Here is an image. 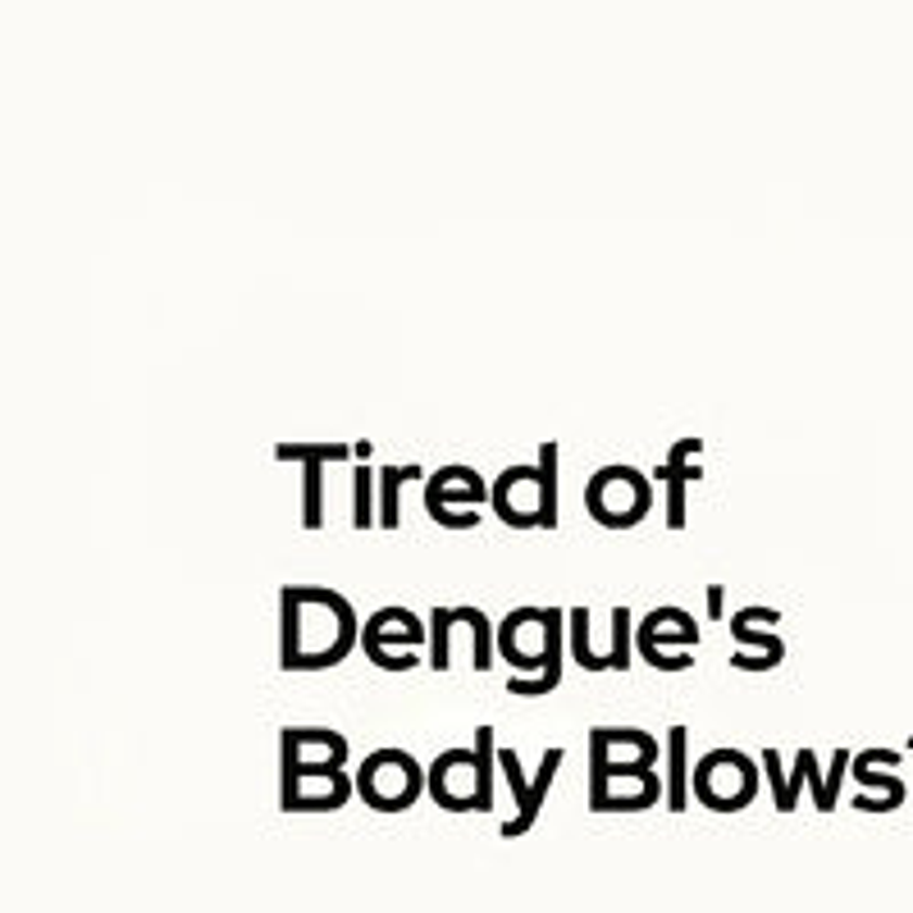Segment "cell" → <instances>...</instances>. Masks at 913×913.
I'll return each mask as SVG.
<instances>
[{
    "mask_svg": "<svg viewBox=\"0 0 913 913\" xmlns=\"http://www.w3.org/2000/svg\"><path fill=\"white\" fill-rule=\"evenodd\" d=\"M612 639H608V649L598 654L594 649V612L585 604H575L567 612V631H571V658L581 672H631V662H635V612L626 604H617L612 612Z\"/></svg>",
    "mask_w": 913,
    "mask_h": 913,
    "instance_id": "cell-8",
    "label": "cell"
},
{
    "mask_svg": "<svg viewBox=\"0 0 913 913\" xmlns=\"http://www.w3.org/2000/svg\"><path fill=\"white\" fill-rule=\"evenodd\" d=\"M352 453H356V461L366 466V457H375V443H370V439H356V443H352Z\"/></svg>",
    "mask_w": 913,
    "mask_h": 913,
    "instance_id": "cell-31",
    "label": "cell"
},
{
    "mask_svg": "<svg viewBox=\"0 0 913 913\" xmlns=\"http://www.w3.org/2000/svg\"><path fill=\"white\" fill-rule=\"evenodd\" d=\"M731 667H736V672H753V676H759V672H776L772 658H753V654H745V649L731 654Z\"/></svg>",
    "mask_w": 913,
    "mask_h": 913,
    "instance_id": "cell-29",
    "label": "cell"
},
{
    "mask_svg": "<svg viewBox=\"0 0 913 913\" xmlns=\"http://www.w3.org/2000/svg\"><path fill=\"white\" fill-rule=\"evenodd\" d=\"M731 639H740V649L753 654V658H772L776 667L786 662V639L772 626H745V621L731 617Z\"/></svg>",
    "mask_w": 913,
    "mask_h": 913,
    "instance_id": "cell-21",
    "label": "cell"
},
{
    "mask_svg": "<svg viewBox=\"0 0 913 913\" xmlns=\"http://www.w3.org/2000/svg\"><path fill=\"white\" fill-rule=\"evenodd\" d=\"M380 525V489H375V466L352 471V530Z\"/></svg>",
    "mask_w": 913,
    "mask_h": 913,
    "instance_id": "cell-20",
    "label": "cell"
},
{
    "mask_svg": "<svg viewBox=\"0 0 913 913\" xmlns=\"http://www.w3.org/2000/svg\"><path fill=\"white\" fill-rule=\"evenodd\" d=\"M699 644V621L689 617L681 604H658L639 617L635 626V649L644 654H695Z\"/></svg>",
    "mask_w": 913,
    "mask_h": 913,
    "instance_id": "cell-12",
    "label": "cell"
},
{
    "mask_svg": "<svg viewBox=\"0 0 913 913\" xmlns=\"http://www.w3.org/2000/svg\"><path fill=\"white\" fill-rule=\"evenodd\" d=\"M411 480H430L420 466H397V461H384L375 466V489H380V530H397V498H403V484Z\"/></svg>",
    "mask_w": 913,
    "mask_h": 913,
    "instance_id": "cell-17",
    "label": "cell"
},
{
    "mask_svg": "<svg viewBox=\"0 0 913 913\" xmlns=\"http://www.w3.org/2000/svg\"><path fill=\"white\" fill-rule=\"evenodd\" d=\"M426 511L430 507H448V511H480L489 507V484L480 480L475 466H439L426 480Z\"/></svg>",
    "mask_w": 913,
    "mask_h": 913,
    "instance_id": "cell-13",
    "label": "cell"
},
{
    "mask_svg": "<svg viewBox=\"0 0 913 913\" xmlns=\"http://www.w3.org/2000/svg\"><path fill=\"white\" fill-rule=\"evenodd\" d=\"M489 507L511 530H558V443H540V457L507 466L489 484Z\"/></svg>",
    "mask_w": 913,
    "mask_h": 913,
    "instance_id": "cell-2",
    "label": "cell"
},
{
    "mask_svg": "<svg viewBox=\"0 0 913 913\" xmlns=\"http://www.w3.org/2000/svg\"><path fill=\"white\" fill-rule=\"evenodd\" d=\"M703 598H708V617H712V621H722V598H726V585H718V581H712Z\"/></svg>",
    "mask_w": 913,
    "mask_h": 913,
    "instance_id": "cell-30",
    "label": "cell"
},
{
    "mask_svg": "<svg viewBox=\"0 0 913 913\" xmlns=\"http://www.w3.org/2000/svg\"><path fill=\"white\" fill-rule=\"evenodd\" d=\"M443 813H480V768L475 749H443L430 763V790Z\"/></svg>",
    "mask_w": 913,
    "mask_h": 913,
    "instance_id": "cell-10",
    "label": "cell"
},
{
    "mask_svg": "<svg viewBox=\"0 0 913 913\" xmlns=\"http://www.w3.org/2000/svg\"><path fill=\"white\" fill-rule=\"evenodd\" d=\"M430 672H448L453 667V617L448 604L430 608V658H426Z\"/></svg>",
    "mask_w": 913,
    "mask_h": 913,
    "instance_id": "cell-24",
    "label": "cell"
},
{
    "mask_svg": "<svg viewBox=\"0 0 913 913\" xmlns=\"http://www.w3.org/2000/svg\"><path fill=\"white\" fill-rule=\"evenodd\" d=\"M352 776L356 799L375 813H403L420 799V790H430V768H420L407 749H375Z\"/></svg>",
    "mask_w": 913,
    "mask_h": 913,
    "instance_id": "cell-5",
    "label": "cell"
},
{
    "mask_svg": "<svg viewBox=\"0 0 913 913\" xmlns=\"http://www.w3.org/2000/svg\"><path fill=\"white\" fill-rule=\"evenodd\" d=\"M420 644H430V626H420V617L403 604H384L380 612H370L362 621V654L393 676L416 672Z\"/></svg>",
    "mask_w": 913,
    "mask_h": 913,
    "instance_id": "cell-6",
    "label": "cell"
},
{
    "mask_svg": "<svg viewBox=\"0 0 913 913\" xmlns=\"http://www.w3.org/2000/svg\"><path fill=\"white\" fill-rule=\"evenodd\" d=\"M347 736L329 726H283L279 731V786H297L306 776H329L347 768Z\"/></svg>",
    "mask_w": 913,
    "mask_h": 913,
    "instance_id": "cell-7",
    "label": "cell"
},
{
    "mask_svg": "<svg viewBox=\"0 0 913 913\" xmlns=\"http://www.w3.org/2000/svg\"><path fill=\"white\" fill-rule=\"evenodd\" d=\"M426 517L443 530H475L480 525V511H448V507H430Z\"/></svg>",
    "mask_w": 913,
    "mask_h": 913,
    "instance_id": "cell-27",
    "label": "cell"
},
{
    "mask_svg": "<svg viewBox=\"0 0 913 913\" xmlns=\"http://www.w3.org/2000/svg\"><path fill=\"white\" fill-rule=\"evenodd\" d=\"M644 662H649L654 672H689L695 654H644Z\"/></svg>",
    "mask_w": 913,
    "mask_h": 913,
    "instance_id": "cell-28",
    "label": "cell"
},
{
    "mask_svg": "<svg viewBox=\"0 0 913 913\" xmlns=\"http://www.w3.org/2000/svg\"><path fill=\"white\" fill-rule=\"evenodd\" d=\"M302 530H320L325 525V466L306 461L302 466Z\"/></svg>",
    "mask_w": 913,
    "mask_h": 913,
    "instance_id": "cell-22",
    "label": "cell"
},
{
    "mask_svg": "<svg viewBox=\"0 0 913 913\" xmlns=\"http://www.w3.org/2000/svg\"><path fill=\"white\" fill-rule=\"evenodd\" d=\"M498 763H503V772H507L511 799H517V817L503 822V827H498V836H507V840H511V836H525L540 817H534V809H530V782H525V772H521V759H517L511 749H498Z\"/></svg>",
    "mask_w": 913,
    "mask_h": 913,
    "instance_id": "cell-18",
    "label": "cell"
},
{
    "mask_svg": "<svg viewBox=\"0 0 913 913\" xmlns=\"http://www.w3.org/2000/svg\"><path fill=\"white\" fill-rule=\"evenodd\" d=\"M699 457H703V439H676L654 471V484H662V498H667V530H685V489L703 480Z\"/></svg>",
    "mask_w": 913,
    "mask_h": 913,
    "instance_id": "cell-11",
    "label": "cell"
},
{
    "mask_svg": "<svg viewBox=\"0 0 913 913\" xmlns=\"http://www.w3.org/2000/svg\"><path fill=\"white\" fill-rule=\"evenodd\" d=\"M763 790V768L745 749H708L689 768V799H699L708 813H740Z\"/></svg>",
    "mask_w": 913,
    "mask_h": 913,
    "instance_id": "cell-4",
    "label": "cell"
},
{
    "mask_svg": "<svg viewBox=\"0 0 913 913\" xmlns=\"http://www.w3.org/2000/svg\"><path fill=\"white\" fill-rule=\"evenodd\" d=\"M362 649V621L347 594L329 585L279 589V672H329Z\"/></svg>",
    "mask_w": 913,
    "mask_h": 913,
    "instance_id": "cell-1",
    "label": "cell"
},
{
    "mask_svg": "<svg viewBox=\"0 0 913 913\" xmlns=\"http://www.w3.org/2000/svg\"><path fill=\"white\" fill-rule=\"evenodd\" d=\"M662 749H667V799L662 804L672 809V813H685V804H689V726H672L662 736Z\"/></svg>",
    "mask_w": 913,
    "mask_h": 913,
    "instance_id": "cell-16",
    "label": "cell"
},
{
    "mask_svg": "<svg viewBox=\"0 0 913 913\" xmlns=\"http://www.w3.org/2000/svg\"><path fill=\"white\" fill-rule=\"evenodd\" d=\"M498 654L517 672H548V608L521 604L498 621Z\"/></svg>",
    "mask_w": 913,
    "mask_h": 913,
    "instance_id": "cell-9",
    "label": "cell"
},
{
    "mask_svg": "<svg viewBox=\"0 0 913 913\" xmlns=\"http://www.w3.org/2000/svg\"><path fill=\"white\" fill-rule=\"evenodd\" d=\"M494 726H475V768H480V813H494Z\"/></svg>",
    "mask_w": 913,
    "mask_h": 913,
    "instance_id": "cell-25",
    "label": "cell"
},
{
    "mask_svg": "<svg viewBox=\"0 0 913 913\" xmlns=\"http://www.w3.org/2000/svg\"><path fill=\"white\" fill-rule=\"evenodd\" d=\"M347 457H356L352 453V443H275V461H320V466H329V461H347Z\"/></svg>",
    "mask_w": 913,
    "mask_h": 913,
    "instance_id": "cell-23",
    "label": "cell"
},
{
    "mask_svg": "<svg viewBox=\"0 0 913 913\" xmlns=\"http://www.w3.org/2000/svg\"><path fill=\"white\" fill-rule=\"evenodd\" d=\"M453 621H461L466 631H471V644H475V672H489L494 667V649H498V626L489 621V612L471 608V604H448Z\"/></svg>",
    "mask_w": 913,
    "mask_h": 913,
    "instance_id": "cell-19",
    "label": "cell"
},
{
    "mask_svg": "<svg viewBox=\"0 0 913 913\" xmlns=\"http://www.w3.org/2000/svg\"><path fill=\"white\" fill-rule=\"evenodd\" d=\"M845 768H850V753L836 749L827 782H822V772H817V768L809 772V782H813V799H817V809H822V813H832V809H836V795H840V776H845Z\"/></svg>",
    "mask_w": 913,
    "mask_h": 913,
    "instance_id": "cell-26",
    "label": "cell"
},
{
    "mask_svg": "<svg viewBox=\"0 0 913 913\" xmlns=\"http://www.w3.org/2000/svg\"><path fill=\"white\" fill-rule=\"evenodd\" d=\"M356 795V776L329 772V776H306L297 786H279V809L283 813H333Z\"/></svg>",
    "mask_w": 913,
    "mask_h": 913,
    "instance_id": "cell-14",
    "label": "cell"
},
{
    "mask_svg": "<svg viewBox=\"0 0 913 913\" xmlns=\"http://www.w3.org/2000/svg\"><path fill=\"white\" fill-rule=\"evenodd\" d=\"M813 768H817L813 749H799L790 772L782 768V753H776V749H763V776H768V786H772V804H776V813H795L799 790H804V782H809Z\"/></svg>",
    "mask_w": 913,
    "mask_h": 913,
    "instance_id": "cell-15",
    "label": "cell"
},
{
    "mask_svg": "<svg viewBox=\"0 0 913 913\" xmlns=\"http://www.w3.org/2000/svg\"><path fill=\"white\" fill-rule=\"evenodd\" d=\"M654 475H644L639 466L612 461L598 466L585 484V511L594 525L604 530H635L644 525V517L654 511Z\"/></svg>",
    "mask_w": 913,
    "mask_h": 913,
    "instance_id": "cell-3",
    "label": "cell"
}]
</instances>
